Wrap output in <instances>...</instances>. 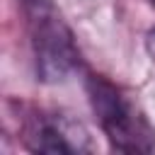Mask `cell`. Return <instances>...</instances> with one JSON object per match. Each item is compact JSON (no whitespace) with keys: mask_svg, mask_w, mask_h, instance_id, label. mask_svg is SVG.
Here are the masks:
<instances>
[{"mask_svg":"<svg viewBox=\"0 0 155 155\" xmlns=\"http://www.w3.org/2000/svg\"><path fill=\"white\" fill-rule=\"evenodd\" d=\"M90 102L92 109L111 140V145L121 153H140L150 150L153 131L148 121L133 109V104L104 78H90Z\"/></svg>","mask_w":155,"mask_h":155,"instance_id":"1","label":"cell"},{"mask_svg":"<svg viewBox=\"0 0 155 155\" xmlns=\"http://www.w3.org/2000/svg\"><path fill=\"white\" fill-rule=\"evenodd\" d=\"M73 58L68 34H61V22L41 19L36 34V61L44 80H61L73 65Z\"/></svg>","mask_w":155,"mask_h":155,"instance_id":"2","label":"cell"},{"mask_svg":"<svg viewBox=\"0 0 155 155\" xmlns=\"http://www.w3.org/2000/svg\"><path fill=\"white\" fill-rule=\"evenodd\" d=\"M150 2H153V5H155V0H150Z\"/></svg>","mask_w":155,"mask_h":155,"instance_id":"3","label":"cell"}]
</instances>
